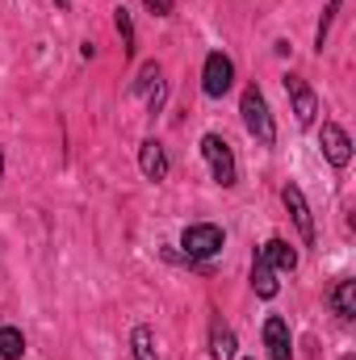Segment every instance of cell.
I'll use <instances>...</instances> for the list:
<instances>
[{
    "label": "cell",
    "instance_id": "cell-19",
    "mask_svg": "<svg viewBox=\"0 0 356 360\" xmlns=\"http://www.w3.org/2000/svg\"><path fill=\"white\" fill-rule=\"evenodd\" d=\"M143 4H147V8H151V13H155V17H168V13H172V4H177V0H143Z\"/></svg>",
    "mask_w": 356,
    "mask_h": 360
},
{
    "label": "cell",
    "instance_id": "cell-1",
    "mask_svg": "<svg viewBox=\"0 0 356 360\" xmlns=\"http://www.w3.org/2000/svg\"><path fill=\"white\" fill-rule=\"evenodd\" d=\"M243 122H248V130H252L265 147L276 143V126H272V113H268L260 89H243Z\"/></svg>",
    "mask_w": 356,
    "mask_h": 360
},
{
    "label": "cell",
    "instance_id": "cell-4",
    "mask_svg": "<svg viewBox=\"0 0 356 360\" xmlns=\"http://www.w3.org/2000/svg\"><path fill=\"white\" fill-rule=\"evenodd\" d=\"M235 84V68H231V59L222 55V51H214L210 59H205V72H201V89L205 96H227Z\"/></svg>",
    "mask_w": 356,
    "mask_h": 360
},
{
    "label": "cell",
    "instance_id": "cell-12",
    "mask_svg": "<svg viewBox=\"0 0 356 360\" xmlns=\"http://www.w3.org/2000/svg\"><path fill=\"white\" fill-rule=\"evenodd\" d=\"M252 285H256L260 297H276V269L268 264L265 256H256V264H252Z\"/></svg>",
    "mask_w": 356,
    "mask_h": 360
},
{
    "label": "cell",
    "instance_id": "cell-9",
    "mask_svg": "<svg viewBox=\"0 0 356 360\" xmlns=\"http://www.w3.org/2000/svg\"><path fill=\"white\" fill-rule=\"evenodd\" d=\"M139 164H143V176L147 180H164L168 176V155H164V147H160L155 139H147V143L139 147Z\"/></svg>",
    "mask_w": 356,
    "mask_h": 360
},
{
    "label": "cell",
    "instance_id": "cell-17",
    "mask_svg": "<svg viewBox=\"0 0 356 360\" xmlns=\"http://www.w3.org/2000/svg\"><path fill=\"white\" fill-rule=\"evenodd\" d=\"M340 4H344V0H331V4H327V13H323V21H319V38H314V46H319V51L327 46V30H331V21H336Z\"/></svg>",
    "mask_w": 356,
    "mask_h": 360
},
{
    "label": "cell",
    "instance_id": "cell-2",
    "mask_svg": "<svg viewBox=\"0 0 356 360\" xmlns=\"http://www.w3.org/2000/svg\"><path fill=\"white\" fill-rule=\"evenodd\" d=\"M201 155L210 160V168H214V180L222 184V188H231L235 184V155H231V143L227 139H218V134H205L201 139Z\"/></svg>",
    "mask_w": 356,
    "mask_h": 360
},
{
    "label": "cell",
    "instance_id": "cell-8",
    "mask_svg": "<svg viewBox=\"0 0 356 360\" xmlns=\"http://www.w3.org/2000/svg\"><path fill=\"white\" fill-rule=\"evenodd\" d=\"M323 155H327L336 168H348V160H352V139L344 134V126L323 122Z\"/></svg>",
    "mask_w": 356,
    "mask_h": 360
},
{
    "label": "cell",
    "instance_id": "cell-11",
    "mask_svg": "<svg viewBox=\"0 0 356 360\" xmlns=\"http://www.w3.org/2000/svg\"><path fill=\"white\" fill-rule=\"evenodd\" d=\"M210 356L214 360H235V331L227 323L210 327Z\"/></svg>",
    "mask_w": 356,
    "mask_h": 360
},
{
    "label": "cell",
    "instance_id": "cell-21",
    "mask_svg": "<svg viewBox=\"0 0 356 360\" xmlns=\"http://www.w3.org/2000/svg\"><path fill=\"white\" fill-rule=\"evenodd\" d=\"M68 4H72V0H59V8H68Z\"/></svg>",
    "mask_w": 356,
    "mask_h": 360
},
{
    "label": "cell",
    "instance_id": "cell-5",
    "mask_svg": "<svg viewBox=\"0 0 356 360\" xmlns=\"http://www.w3.org/2000/svg\"><path fill=\"white\" fill-rule=\"evenodd\" d=\"M285 92H289V101H293V117H298V126H310L314 113H319V101H314L310 84H306L302 76H285Z\"/></svg>",
    "mask_w": 356,
    "mask_h": 360
},
{
    "label": "cell",
    "instance_id": "cell-14",
    "mask_svg": "<svg viewBox=\"0 0 356 360\" xmlns=\"http://www.w3.org/2000/svg\"><path fill=\"white\" fill-rule=\"evenodd\" d=\"M331 306H336V314H340V319H352V314H356V281H340V285H336Z\"/></svg>",
    "mask_w": 356,
    "mask_h": 360
},
{
    "label": "cell",
    "instance_id": "cell-20",
    "mask_svg": "<svg viewBox=\"0 0 356 360\" xmlns=\"http://www.w3.org/2000/svg\"><path fill=\"white\" fill-rule=\"evenodd\" d=\"M0 176H4V151H0Z\"/></svg>",
    "mask_w": 356,
    "mask_h": 360
},
{
    "label": "cell",
    "instance_id": "cell-3",
    "mask_svg": "<svg viewBox=\"0 0 356 360\" xmlns=\"http://www.w3.org/2000/svg\"><path fill=\"white\" fill-rule=\"evenodd\" d=\"M180 248L189 252V260H210V256L222 252V231L210 226V222H197V226H189L180 235Z\"/></svg>",
    "mask_w": 356,
    "mask_h": 360
},
{
    "label": "cell",
    "instance_id": "cell-10",
    "mask_svg": "<svg viewBox=\"0 0 356 360\" xmlns=\"http://www.w3.org/2000/svg\"><path fill=\"white\" fill-rule=\"evenodd\" d=\"M260 256H265L276 272H293V269H298V252H293L285 239H268L265 248H260Z\"/></svg>",
    "mask_w": 356,
    "mask_h": 360
},
{
    "label": "cell",
    "instance_id": "cell-15",
    "mask_svg": "<svg viewBox=\"0 0 356 360\" xmlns=\"http://www.w3.org/2000/svg\"><path fill=\"white\" fill-rule=\"evenodd\" d=\"M25 352V340L17 327H0V360H17Z\"/></svg>",
    "mask_w": 356,
    "mask_h": 360
},
{
    "label": "cell",
    "instance_id": "cell-18",
    "mask_svg": "<svg viewBox=\"0 0 356 360\" xmlns=\"http://www.w3.org/2000/svg\"><path fill=\"white\" fill-rule=\"evenodd\" d=\"M113 21H117V34H122V46L130 51V46H134V25H130V13H126V8H117V17H113Z\"/></svg>",
    "mask_w": 356,
    "mask_h": 360
},
{
    "label": "cell",
    "instance_id": "cell-7",
    "mask_svg": "<svg viewBox=\"0 0 356 360\" xmlns=\"http://www.w3.org/2000/svg\"><path fill=\"white\" fill-rule=\"evenodd\" d=\"M265 348L272 360H293V340H289V323L281 314H268L265 323Z\"/></svg>",
    "mask_w": 356,
    "mask_h": 360
},
{
    "label": "cell",
    "instance_id": "cell-13",
    "mask_svg": "<svg viewBox=\"0 0 356 360\" xmlns=\"http://www.w3.org/2000/svg\"><path fill=\"white\" fill-rule=\"evenodd\" d=\"M130 348H134V360H160V352H155V331L151 327H134L130 331Z\"/></svg>",
    "mask_w": 356,
    "mask_h": 360
},
{
    "label": "cell",
    "instance_id": "cell-6",
    "mask_svg": "<svg viewBox=\"0 0 356 360\" xmlns=\"http://www.w3.org/2000/svg\"><path fill=\"white\" fill-rule=\"evenodd\" d=\"M281 197H285V210H289V214H293V222H298L302 243H314V218H310V205H306L302 188H298V184H285V188H281Z\"/></svg>",
    "mask_w": 356,
    "mask_h": 360
},
{
    "label": "cell",
    "instance_id": "cell-16",
    "mask_svg": "<svg viewBox=\"0 0 356 360\" xmlns=\"http://www.w3.org/2000/svg\"><path fill=\"white\" fill-rule=\"evenodd\" d=\"M151 84L160 89V63L151 59V63H143V72H139V84H134V92L143 96V92H151Z\"/></svg>",
    "mask_w": 356,
    "mask_h": 360
}]
</instances>
